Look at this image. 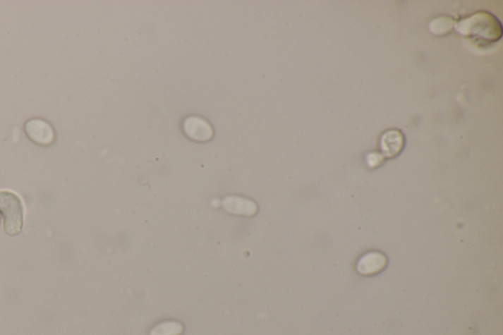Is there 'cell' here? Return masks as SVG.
<instances>
[{"label": "cell", "mask_w": 503, "mask_h": 335, "mask_svg": "<svg viewBox=\"0 0 503 335\" xmlns=\"http://www.w3.org/2000/svg\"><path fill=\"white\" fill-rule=\"evenodd\" d=\"M380 151L384 159L397 157L405 147V137L400 130H387L380 137Z\"/></svg>", "instance_id": "obj_4"}, {"label": "cell", "mask_w": 503, "mask_h": 335, "mask_svg": "<svg viewBox=\"0 0 503 335\" xmlns=\"http://www.w3.org/2000/svg\"><path fill=\"white\" fill-rule=\"evenodd\" d=\"M27 136L40 146H51L55 141V131L46 120L32 118L25 124Z\"/></svg>", "instance_id": "obj_3"}, {"label": "cell", "mask_w": 503, "mask_h": 335, "mask_svg": "<svg viewBox=\"0 0 503 335\" xmlns=\"http://www.w3.org/2000/svg\"><path fill=\"white\" fill-rule=\"evenodd\" d=\"M0 214L4 217L5 232L15 236L21 232L24 222V207L21 197L11 191H0Z\"/></svg>", "instance_id": "obj_2"}, {"label": "cell", "mask_w": 503, "mask_h": 335, "mask_svg": "<svg viewBox=\"0 0 503 335\" xmlns=\"http://www.w3.org/2000/svg\"><path fill=\"white\" fill-rule=\"evenodd\" d=\"M222 207L234 216L253 217L257 214V206L252 200L242 197H227L222 202Z\"/></svg>", "instance_id": "obj_7"}, {"label": "cell", "mask_w": 503, "mask_h": 335, "mask_svg": "<svg viewBox=\"0 0 503 335\" xmlns=\"http://www.w3.org/2000/svg\"><path fill=\"white\" fill-rule=\"evenodd\" d=\"M387 259L380 252H369L363 255L357 262L356 269L362 276H374L384 271Z\"/></svg>", "instance_id": "obj_6"}, {"label": "cell", "mask_w": 503, "mask_h": 335, "mask_svg": "<svg viewBox=\"0 0 503 335\" xmlns=\"http://www.w3.org/2000/svg\"><path fill=\"white\" fill-rule=\"evenodd\" d=\"M183 331L184 327L181 322L165 321L159 322L156 327H152L150 335H181Z\"/></svg>", "instance_id": "obj_8"}, {"label": "cell", "mask_w": 503, "mask_h": 335, "mask_svg": "<svg viewBox=\"0 0 503 335\" xmlns=\"http://www.w3.org/2000/svg\"><path fill=\"white\" fill-rule=\"evenodd\" d=\"M454 25V22L452 18L440 17V18L435 19L430 24V30L432 34L437 35V36H442V35L449 32Z\"/></svg>", "instance_id": "obj_9"}, {"label": "cell", "mask_w": 503, "mask_h": 335, "mask_svg": "<svg viewBox=\"0 0 503 335\" xmlns=\"http://www.w3.org/2000/svg\"><path fill=\"white\" fill-rule=\"evenodd\" d=\"M183 128L187 136L194 141H209L214 135L211 124L199 116H190L185 119Z\"/></svg>", "instance_id": "obj_5"}, {"label": "cell", "mask_w": 503, "mask_h": 335, "mask_svg": "<svg viewBox=\"0 0 503 335\" xmlns=\"http://www.w3.org/2000/svg\"><path fill=\"white\" fill-rule=\"evenodd\" d=\"M384 161V157L382 154H380V152H371V154H368L366 157V162L369 169L379 167Z\"/></svg>", "instance_id": "obj_10"}, {"label": "cell", "mask_w": 503, "mask_h": 335, "mask_svg": "<svg viewBox=\"0 0 503 335\" xmlns=\"http://www.w3.org/2000/svg\"><path fill=\"white\" fill-rule=\"evenodd\" d=\"M454 26L458 34L480 44H494L502 37L503 29L499 20L487 11L470 15Z\"/></svg>", "instance_id": "obj_1"}]
</instances>
